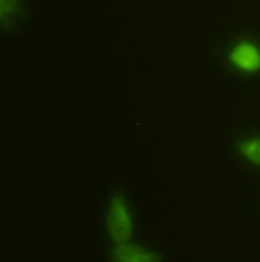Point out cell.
I'll use <instances>...</instances> for the list:
<instances>
[{
	"label": "cell",
	"mask_w": 260,
	"mask_h": 262,
	"mask_svg": "<svg viewBox=\"0 0 260 262\" xmlns=\"http://www.w3.org/2000/svg\"><path fill=\"white\" fill-rule=\"evenodd\" d=\"M233 58L244 70H255L260 63L258 52L254 47H251V45H241V47H238Z\"/></svg>",
	"instance_id": "obj_1"
}]
</instances>
